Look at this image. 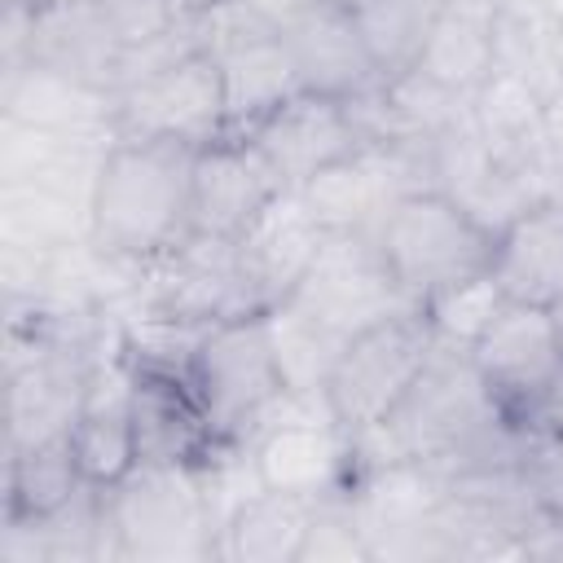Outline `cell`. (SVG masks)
Wrapping results in <instances>:
<instances>
[{
	"mask_svg": "<svg viewBox=\"0 0 563 563\" xmlns=\"http://www.w3.org/2000/svg\"><path fill=\"white\" fill-rule=\"evenodd\" d=\"M405 308L418 303L396 286L378 242L365 233H330L299 286L268 312L286 391L321 396L343 343Z\"/></svg>",
	"mask_w": 563,
	"mask_h": 563,
	"instance_id": "6da1fadb",
	"label": "cell"
},
{
	"mask_svg": "<svg viewBox=\"0 0 563 563\" xmlns=\"http://www.w3.org/2000/svg\"><path fill=\"white\" fill-rule=\"evenodd\" d=\"M194 158L180 141L114 136L88 189V229L97 251L123 264H150L189 233Z\"/></svg>",
	"mask_w": 563,
	"mask_h": 563,
	"instance_id": "7a4b0ae2",
	"label": "cell"
},
{
	"mask_svg": "<svg viewBox=\"0 0 563 563\" xmlns=\"http://www.w3.org/2000/svg\"><path fill=\"white\" fill-rule=\"evenodd\" d=\"M185 383L198 409L207 413L211 431L229 444H246L255 427L286 396V374L268 312H251L198 330L185 361Z\"/></svg>",
	"mask_w": 563,
	"mask_h": 563,
	"instance_id": "3957f363",
	"label": "cell"
},
{
	"mask_svg": "<svg viewBox=\"0 0 563 563\" xmlns=\"http://www.w3.org/2000/svg\"><path fill=\"white\" fill-rule=\"evenodd\" d=\"M493 229H484L457 198L435 185L396 202L374 233L383 264L418 308L462 282L484 277L493 268Z\"/></svg>",
	"mask_w": 563,
	"mask_h": 563,
	"instance_id": "277c9868",
	"label": "cell"
},
{
	"mask_svg": "<svg viewBox=\"0 0 563 563\" xmlns=\"http://www.w3.org/2000/svg\"><path fill=\"white\" fill-rule=\"evenodd\" d=\"M435 330L422 308L391 312L343 343L334 356L321 400L334 413V422L356 440L391 418V409L405 400V391L418 383L422 365L435 352Z\"/></svg>",
	"mask_w": 563,
	"mask_h": 563,
	"instance_id": "5b68a950",
	"label": "cell"
},
{
	"mask_svg": "<svg viewBox=\"0 0 563 563\" xmlns=\"http://www.w3.org/2000/svg\"><path fill=\"white\" fill-rule=\"evenodd\" d=\"M114 559H216V523L189 466L136 462L128 479L106 488Z\"/></svg>",
	"mask_w": 563,
	"mask_h": 563,
	"instance_id": "8992f818",
	"label": "cell"
},
{
	"mask_svg": "<svg viewBox=\"0 0 563 563\" xmlns=\"http://www.w3.org/2000/svg\"><path fill=\"white\" fill-rule=\"evenodd\" d=\"M106 110H110V132L132 141H180L189 150H202L229 136L224 75L216 48L211 44L189 48L163 70L106 97Z\"/></svg>",
	"mask_w": 563,
	"mask_h": 563,
	"instance_id": "52a82bcc",
	"label": "cell"
},
{
	"mask_svg": "<svg viewBox=\"0 0 563 563\" xmlns=\"http://www.w3.org/2000/svg\"><path fill=\"white\" fill-rule=\"evenodd\" d=\"M255 475L264 488L295 497H325L352 488L356 449L352 435L334 422L321 396H282V405L246 440Z\"/></svg>",
	"mask_w": 563,
	"mask_h": 563,
	"instance_id": "ba28073f",
	"label": "cell"
},
{
	"mask_svg": "<svg viewBox=\"0 0 563 563\" xmlns=\"http://www.w3.org/2000/svg\"><path fill=\"white\" fill-rule=\"evenodd\" d=\"M145 312L180 330H207L233 317L260 312L238 260L233 238L185 233L158 260L145 264Z\"/></svg>",
	"mask_w": 563,
	"mask_h": 563,
	"instance_id": "9c48e42d",
	"label": "cell"
},
{
	"mask_svg": "<svg viewBox=\"0 0 563 563\" xmlns=\"http://www.w3.org/2000/svg\"><path fill=\"white\" fill-rule=\"evenodd\" d=\"M435 185L431 145H361L299 194L330 233L374 238L396 202Z\"/></svg>",
	"mask_w": 563,
	"mask_h": 563,
	"instance_id": "30bf717a",
	"label": "cell"
},
{
	"mask_svg": "<svg viewBox=\"0 0 563 563\" xmlns=\"http://www.w3.org/2000/svg\"><path fill=\"white\" fill-rule=\"evenodd\" d=\"M466 352L484 387L497 396V405L515 422L563 369V330L554 308L506 299Z\"/></svg>",
	"mask_w": 563,
	"mask_h": 563,
	"instance_id": "8fae6325",
	"label": "cell"
},
{
	"mask_svg": "<svg viewBox=\"0 0 563 563\" xmlns=\"http://www.w3.org/2000/svg\"><path fill=\"white\" fill-rule=\"evenodd\" d=\"M242 136L264 154V163L277 172V180L286 189L312 185L325 167L343 163L352 150L365 145L347 101L317 97V92H299V97L282 101L273 114H264Z\"/></svg>",
	"mask_w": 563,
	"mask_h": 563,
	"instance_id": "7c38bea8",
	"label": "cell"
},
{
	"mask_svg": "<svg viewBox=\"0 0 563 563\" xmlns=\"http://www.w3.org/2000/svg\"><path fill=\"white\" fill-rule=\"evenodd\" d=\"M128 365H132V422H136L141 462L189 466V471L207 466L229 440H220L211 431L207 413L198 409V400L185 383V369L132 356V352H128Z\"/></svg>",
	"mask_w": 563,
	"mask_h": 563,
	"instance_id": "4fadbf2b",
	"label": "cell"
},
{
	"mask_svg": "<svg viewBox=\"0 0 563 563\" xmlns=\"http://www.w3.org/2000/svg\"><path fill=\"white\" fill-rule=\"evenodd\" d=\"M286 185L246 136H220L194 158V207L189 229L211 238H242Z\"/></svg>",
	"mask_w": 563,
	"mask_h": 563,
	"instance_id": "5bb4252c",
	"label": "cell"
},
{
	"mask_svg": "<svg viewBox=\"0 0 563 563\" xmlns=\"http://www.w3.org/2000/svg\"><path fill=\"white\" fill-rule=\"evenodd\" d=\"M330 229L317 220L299 189H282L264 216L238 238V260L260 312H273L308 273L317 251L325 246Z\"/></svg>",
	"mask_w": 563,
	"mask_h": 563,
	"instance_id": "9a60e30c",
	"label": "cell"
},
{
	"mask_svg": "<svg viewBox=\"0 0 563 563\" xmlns=\"http://www.w3.org/2000/svg\"><path fill=\"white\" fill-rule=\"evenodd\" d=\"M493 282L506 299L554 308L563 299V194L528 202L493 238Z\"/></svg>",
	"mask_w": 563,
	"mask_h": 563,
	"instance_id": "2e32d148",
	"label": "cell"
},
{
	"mask_svg": "<svg viewBox=\"0 0 563 563\" xmlns=\"http://www.w3.org/2000/svg\"><path fill=\"white\" fill-rule=\"evenodd\" d=\"M295 53V66H299V79H303V92H317V97H361L365 88L383 84L378 75V62L356 26V18L334 4V0H321L308 18H299L286 35H282Z\"/></svg>",
	"mask_w": 563,
	"mask_h": 563,
	"instance_id": "e0dca14e",
	"label": "cell"
},
{
	"mask_svg": "<svg viewBox=\"0 0 563 563\" xmlns=\"http://www.w3.org/2000/svg\"><path fill=\"white\" fill-rule=\"evenodd\" d=\"M224 75V106H229V132H251L264 114H273L282 101L303 92L295 53L282 35H242L211 44Z\"/></svg>",
	"mask_w": 563,
	"mask_h": 563,
	"instance_id": "ac0fdd59",
	"label": "cell"
},
{
	"mask_svg": "<svg viewBox=\"0 0 563 563\" xmlns=\"http://www.w3.org/2000/svg\"><path fill=\"white\" fill-rule=\"evenodd\" d=\"M317 497L255 488L220 528L216 559L229 563H299Z\"/></svg>",
	"mask_w": 563,
	"mask_h": 563,
	"instance_id": "d6986e66",
	"label": "cell"
},
{
	"mask_svg": "<svg viewBox=\"0 0 563 563\" xmlns=\"http://www.w3.org/2000/svg\"><path fill=\"white\" fill-rule=\"evenodd\" d=\"M84 488L79 462L66 435L31 440L9 449V484H4V519H44L75 501Z\"/></svg>",
	"mask_w": 563,
	"mask_h": 563,
	"instance_id": "ffe728a7",
	"label": "cell"
},
{
	"mask_svg": "<svg viewBox=\"0 0 563 563\" xmlns=\"http://www.w3.org/2000/svg\"><path fill=\"white\" fill-rule=\"evenodd\" d=\"M449 0H361L356 9H347L378 62L383 79H396L405 70L418 66L440 13Z\"/></svg>",
	"mask_w": 563,
	"mask_h": 563,
	"instance_id": "44dd1931",
	"label": "cell"
},
{
	"mask_svg": "<svg viewBox=\"0 0 563 563\" xmlns=\"http://www.w3.org/2000/svg\"><path fill=\"white\" fill-rule=\"evenodd\" d=\"M501 303H506L501 286L493 282V273H484V277H475V282H462V286L435 295L431 303H422V312H427V321H431V330H435L440 343H449V347H471Z\"/></svg>",
	"mask_w": 563,
	"mask_h": 563,
	"instance_id": "7402d4cb",
	"label": "cell"
},
{
	"mask_svg": "<svg viewBox=\"0 0 563 563\" xmlns=\"http://www.w3.org/2000/svg\"><path fill=\"white\" fill-rule=\"evenodd\" d=\"M365 563L369 550H365V532H361V519H356V506H352V488H339V493H325L312 501V523H308V541H303V554L299 563Z\"/></svg>",
	"mask_w": 563,
	"mask_h": 563,
	"instance_id": "603a6c76",
	"label": "cell"
},
{
	"mask_svg": "<svg viewBox=\"0 0 563 563\" xmlns=\"http://www.w3.org/2000/svg\"><path fill=\"white\" fill-rule=\"evenodd\" d=\"M321 0H220L202 26L207 44L242 40V35H286L299 18H308Z\"/></svg>",
	"mask_w": 563,
	"mask_h": 563,
	"instance_id": "cb8c5ba5",
	"label": "cell"
},
{
	"mask_svg": "<svg viewBox=\"0 0 563 563\" xmlns=\"http://www.w3.org/2000/svg\"><path fill=\"white\" fill-rule=\"evenodd\" d=\"M523 475L537 493V501L563 519V440H532L523 453Z\"/></svg>",
	"mask_w": 563,
	"mask_h": 563,
	"instance_id": "d4e9b609",
	"label": "cell"
},
{
	"mask_svg": "<svg viewBox=\"0 0 563 563\" xmlns=\"http://www.w3.org/2000/svg\"><path fill=\"white\" fill-rule=\"evenodd\" d=\"M515 427L532 440H563V369L554 374V383L515 418Z\"/></svg>",
	"mask_w": 563,
	"mask_h": 563,
	"instance_id": "484cf974",
	"label": "cell"
}]
</instances>
